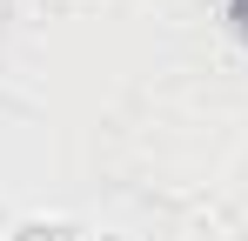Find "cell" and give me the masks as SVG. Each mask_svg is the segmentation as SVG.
Returning a JSON list of instances; mask_svg holds the SVG:
<instances>
[{
	"label": "cell",
	"mask_w": 248,
	"mask_h": 241,
	"mask_svg": "<svg viewBox=\"0 0 248 241\" xmlns=\"http://www.w3.org/2000/svg\"><path fill=\"white\" fill-rule=\"evenodd\" d=\"M221 7H228V27H235V34H248V0H221Z\"/></svg>",
	"instance_id": "6da1fadb"
}]
</instances>
